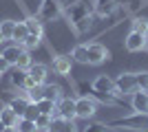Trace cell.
I'll return each instance as SVG.
<instances>
[{
    "instance_id": "6da1fadb",
    "label": "cell",
    "mask_w": 148,
    "mask_h": 132,
    "mask_svg": "<svg viewBox=\"0 0 148 132\" xmlns=\"http://www.w3.org/2000/svg\"><path fill=\"white\" fill-rule=\"evenodd\" d=\"M108 128H119V130H135V132H146L148 130V112H133L130 117H124L108 123Z\"/></svg>"
},
{
    "instance_id": "7a4b0ae2",
    "label": "cell",
    "mask_w": 148,
    "mask_h": 132,
    "mask_svg": "<svg viewBox=\"0 0 148 132\" xmlns=\"http://www.w3.org/2000/svg\"><path fill=\"white\" fill-rule=\"evenodd\" d=\"M97 112V101L88 97V95H82L80 99H75V117L77 119H91Z\"/></svg>"
},
{
    "instance_id": "3957f363",
    "label": "cell",
    "mask_w": 148,
    "mask_h": 132,
    "mask_svg": "<svg viewBox=\"0 0 148 132\" xmlns=\"http://www.w3.org/2000/svg\"><path fill=\"white\" fill-rule=\"evenodd\" d=\"M137 90V82H135V73H122L115 79V93L113 95H133Z\"/></svg>"
},
{
    "instance_id": "277c9868",
    "label": "cell",
    "mask_w": 148,
    "mask_h": 132,
    "mask_svg": "<svg viewBox=\"0 0 148 132\" xmlns=\"http://www.w3.org/2000/svg\"><path fill=\"white\" fill-rule=\"evenodd\" d=\"M86 49H88V64H104L106 60H111V51L104 44L93 42V44H86Z\"/></svg>"
},
{
    "instance_id": "5b68a950",
    "label": "cell",
    "mask_w": 148,
    "mask_h": 132,
    "mask_svg": "<svg viewBox=\"0 0 148 132\" xmlns=\"http://www.w3.org/2000/svg\"><path fill=\"white\" fill-rule=\"evenodd\" d=\"M62 11V2L60 0H44L42 5H40V11H38V18L42 20H56Z\"/></svg>"
},
{
    "instance_id": "8992f818",
    "label": "cell",
    "mask_w": 148,
    "mask_h": 132,
    "mask_svg": "<svg viewBox=\"0 0 148 132\" xmlns=\"http://www.w3.org/2000/svg\"><path fill=\"white\" fill-rule=\"evenodd\" d=\"M56 114H60L62 119H66V121L77 119V117H75V99L73 97H66V95H64L56 106Z\"/></svg>"
},
{
    "instance_id": "52a82bcc",
    "label": "cell",
    "mask_w": 148,
    "mask_h": 132,
    "mask_svg": "<svg viewBox=\"0 0 148 132\" xmlns=\"http://www.w3.org/2000/svg\"><path fill=\"white\" fill-rule=\"evenodd\" d=\"M91 88L95 95H113L115 93V79H111L108 75H99L93 79Z\"/></svg>"
},
{
    "instance_id": "ba28073f",
    "label": "cell",
    "mask_w": 148,
    "mask_h": 132,
    "mask_svg": "<svg viewBox=\"0 0 148 132\" xmlns=\"http://www.w3.org/2000/svg\"><path fill=\"white\" fill-rule=\"evenodd\" d=\"M146 44H148V38L142 35V33H135V31H130L128 35H126V40H124V46H126V51H130V53L144 51Z\"/></svg>"
},
{
    "instance_id": "9c48e42d",
    "label": "cell",
    "mask_w": 148,
    "mask_h": 132,
    "mask_svg": "<svg viewBox=\"0 0 148 132\" xmlns=\"http://www.w3.org/2000/svg\"><path fill=\"white\" fill-rule=\"evenodd\" d=\"M130 106L135 112H148V90H135L130 95Z\"/></svg>"
},
{
    "instance_id": "30bf717a",
    "label": "cell",
    "mask_w": 148,
    "mask_h": 132,
    "mask_svg": "<svg viewBox=\"0 0 148 132\" xmlns=\"http://www.w3.org/2000/svg\"><path fill=\"white\" fill-rule=\"evenodd\" d=\"M71 66H73V57L71 55L53 57V70H56L58 75H69V73H71Z\"/></svg>"
},
{
    "instance_id": "8fae6325",
    "label": "cell",
    "mask_w": 148,
    "mask_h": 132,
    "mask_svg": "<svg viewBox=\"0 0 148 132\" xmlns=\"http://www.w3.org/2000/svg\"><path fill=\"white\" fill-rule=\"evenodd\" d=\"M27 73H29V77L36 84H44V82H47V75H49V68H47L44 64H36V62H33L29 68H27Z\"/></svg>"
},
{
    "instance_id": "7c38bea8",
    "label": "cell",
    "mask_w": 148,
    "mask_h": 132,
    "mask_svg": "<svg viewBox=\"0 0 148 132\" xmlns=\"http://www.w3.org/2000/svg\"><path fill=\"white\" fill-rule=\"evenodd\" d=\"M25 22V26H27V31L31 33V35H38V38H42L44 35V22L38 16H29L27 20H22Z\"/></svg>"
},
{
    "instance_id": "4fadbf2b",
    "label": "cell",
    "mask_w": 148,
    "mask_h": 132,
    "mask_svg": "<svg viewBox=\"0 0 148 132\" xmlns=\"http://www.w3.org/2000/svg\"><path fill=\"white\" fill-rule=\"evenodd\" d=\"M22 51H25V46H22V44H13V46H7L0 55L9 62V66H16V62H18V57H20V53H22Z\"/></svg>"
},
{
    "instance_id": "5bb4252c",
    "label": "cell",
    "mask_w": 148,
    "mask_h": 132,
    "mask_svg": "<svg viewBox=\"0 0 148 132\" xmlns=\"http://www.w3.org/2000/svg\"><path fill=\"white\" fill-rule=\"evenodd\" d=\"M18 114L13 112L11 108L9 106H0V121H2V123H5L7 128H11V126H16V123H18Z\"/></svg>"
},
{
    "instance_id": "9a60e30c",
    "label": "cell",
    "mask_w": 148,
    "mask_h": 132,
    "mask_svg": "<svg viewBox=\"0 0 148 132\" xmlns=\"http://www.w3.org/2000/svg\"><path fill=\"white\" fill-rule=\"evenodd\" d=\"M44 97L58 104V101L64 97V93H62V86H58V84H44Z\"/></svg>"
},
{
    "instance_id": "2e32d148",
    "label": "cell",
    "mask_w": 148,
    "mask_h": 132,
    "mask_svg": "<svg viewBox=\"0 0 148 132\" xmlns=\"http://www.w3.org/2000/svg\"><path fill=\"white\" fill-rule=\"evenodd\" d=\"M9 79H11V86L13 88H22L25 90V82H27V70L25 68H13V73L9 75Z\"/></svg>"
},
{
    "instance_id": "e0dca14e",
    "label": "cell",
    "mask_w": 148,
    "mask_h": 132,
    "mask_svg": "<svg viewBox=\"0 0 148 132\" xmlns=\"http://www.w3.org/2000/svg\"><path fill=\"white\" fill-rule=\"evenodd\" d=\"M71 57H73V62H77V64H88V49H86V44H77V46L71 51Z\"/></svg>"
},
{
    "instance_id": "ac0fdd59",
    "label": "cell",
    "mask_w": 148,
    "mask_h": 132,
    "mask_svg": "<svg viewBox=\"0 0 148 132\" xmlns=\"http://www.w3.org/2000/svg\"><path fill=\"white\" fill-rule=\"evenodd\" d=\"M115 0H97L95 2V13H99V16H111L113 11H115Z\"/></svg>"
},
{
    "instance_id": "d6986e66",
    "label": "cell",
    "mask_w": 148,
    "mask_h": 132,
    "mask_svg": "<svg viewBox=\"0 0 148 132\" xmlns=\"http://www.w3.org/2000/svg\"><path fill=\"white\" fill-rule=\"evenodd\" d=\"M36 106H38V110H40L42 114H51V117H53V114H56V106H58V104H56V101H51V99H47V97H42Z\"/></svg>"
},
{
    "instance_id": "ffe728a7",
    "label": "cell",
    "mask_w": 148,
    "mask_h": 132,
    "mask_svg": "<svg viewBox=\"0 0 148 132\" xmlns=\"http://www.w3.org/2000/svg\"><path fill=\"white\" fill-rule=\"evenodd\" d=\"M130 31L142 33V35L148 38V18H133V22H130Z\"/></svg>"
},
{
    "instance_id": "44dd1931",
    "label": "cell",
    "mask_w": 148,
    "mask_h": 132,
    "mask_svg": "<svg viewBox=\"0 0 148 132\" xmlns=\"http://www.w3.org/2000/svg\"><path fill=\"white\" fill-rule=\"evenodd\" d=\"M27 35H29V31H27L25 22H16V26H13V33H11V40H16V44H22Z\"/></svg>"
},
{
    "instance_id": "7402d4cb",
    "label": "cell",
    "mask_w": 148,
    "mask_h": 132,
    "mask_svg": "<svg viewBox=\"0 0 148 132\" xmlns=\"http://www.w3.org/2000/svg\"><path fill=\"white\" fill-rule=\"evenodd\" d=\"M42 97H44V84H38V86H33V88L27 90V99L33 101V104H38Z\"/></svg>"
},
{
    "instance_id": "603a6c76",
    "label": "cell",
    "mask_w": 148,
    "mask_h": 132,
    "mask_svg": "<svg viewBox=\"0 0 148 132\" xmlns=\"http://www.w3.org/2000/svg\"><path fill=\"white\" fill-rule=\"evenodd\" d=\"M16 130H18V132H38V128H36V121L20 117L18 123H16Z\"/></svg>"
},
{
    "instance_id": "cb8c5ba5",
    "label": "cell",
    "mask_w": 148,
    "mask_h": 132,
    "mask_svg": "<svg viewBox=\"0 0 148 132\" xmlns=\"http://www.w3.org/2000/svg\"><path fill=\"white\" fill-rule=\"evenodd\" d=\"M64 126H66V119H62L60 114H53V117H51V123H49V130H47V132H62V130H64Z\"/></svg>"
},
{
    "instance_id": "d4e9b609",
    "label": "cell",
    "mask_w": 148,
    "mask_h": 132,
    "mask_svg": "<svg viewBox=\"0 0 148 132\" xmlns=\"http://www.w3.org/2000/svg\"><path fill=\"white\" fill-rule=\"evenodd\" d=\"M135 82H137V90H148V70L135 73Z\"/></svg>"
},
{
    "instance_id": "484cf974",
    "label": "cell",
    "mask_w": 148,
    "mask_h": 132,
    "mask_svg": "<svg viewBox=\"0 0 148 132\" xmlns=\"http://www.w3.org/2000/svg\"><path fill=\"white\" fill-rule=\"evenodd\" d=\"M13 26H16V22H13V20H2V22H0V33L5 35V40H11Z\"/></svg>"
},
{
    "instance_id": "4316f807",
    "label": "cell",
    "mask_w": 148,
    "mask_h": 132,
    "mask_svg": "<svg viewBox=\"0 0 148 132\" xmlns=\"http://www.w3.org/2000/svg\"><path fill=\"white\" fill-rule=\"evenodd\" d=\"M31 64H33V62H31V53L25 49L22 53H20V57H18V62H16V66H18V68H25V70H27Z\"/></svg>"
},
{
    "instance_id": "83f0119b",
    "label": "cell",
    "mask_w": 148,
    "mask_h": 132,
    "mask_svg": "<svg viewBox=\"0 0 148 132\" xmlns=\"http://www.w3.org/2000/svg\"><path fill=\"white\" fill-rule=\"evenodd\" d=\"M49 123H51V114H42V112L38 114V119H36V128H38V132H40V130L47 132V130H49Z\"/></svg>"
},
{
    "instance_id": "f1b7e54d",
    "label": "cell",
    "mask_w": 148,
    "mask_h": 132,
    "mask_svg": "<svg viewBox=\"0 0 148 132\" xmlns=\"http://www.w3.org/2000/svg\"><path fill=\"white\" fill-rule=\"evenodd\" d=\"M40 42H42V38H38V35H27L25 38V42H22V46H25L27 51H31V49H38V46H40Z\"/></svg>"
},
{
    "instance_id": "f546056e",
    "label": "cell",
    "mask_w": 148,
    "mask_h": 132,
    "mask_svg": "<svg viewBox=\"0 0 148 132\" xmlns=\"http://www.w3.org/2000/svg\"><path fill=\"white\" fill-rule=\"evenodd\" d=\"M38 114H40V110H38V106L33 104V101H29V106H27V110H25V119H31V121H36L38 119Z\"/></svg>"
},
{
    "instance_id": "4dcf8cb0",
    "label": "cell",
    "mask_w": 148,
    "mask_h": 132,
    "mask_svg": "<svg viewBox=\"0 0 148 132\" xmlns=\"http://www.w3.org/2000/svg\"><path fill=\"white\" fill-rule=\"evenodd\" d=\"M80 132H108V126H106V123H88V126H84Z\"/></svg>"
},
{
    "instance_id": "1f68e13d",
    "label": "cell",
    "mask_w": 148,
    "mask_h": 132,
    "mask_svg": "<svg viewBox=\"0 0 148 132\" xmlns=\"http://www.w3.org/2000/svg\"><path fill=\"white\" fill-rule=\"evenodd\" d=\"M62 132H77V128H75L73 121H66V126H64V130Z\"/></svg>"
},
{
    "instance_id": "d6a6232c",
    "label": "cell",
    "mask_w": 148,
    "mask_h": 132,
    "mask_svg": "<svg viewBox=\"0 0 148 132\" xmlns=\"http://www.w3.org/2000/svg\"><path fill=\"white\" fill-rule=\"evenodd\" d=\"M9 68H11V66H9V62H7L5 57L0 55V70H2V73H5V70H9Z\"/></svg>"
},
{
    "instance_id": "836d02e7",
    "label": "cell",
    "mask_w": 148,
    "mask_h": 132,
    "mask_svg": "<svg viewBox=\"0 0 148 132\" xmlns=\"http://www.w3.org/2000/svg\"><path fill=\"white\" fill-rule=\"evenodd\" d=\"M2 132H18V130H16V126H11V128H5Z\"/></svg>"
},
{
    "instance_id": "e575fe53",
    "label": "cell",
    "mask_w": 148,
    "mask_h": 132,
    "mask_svg": "<svg viewBox=\"0 0 148 132\" xmlns=\"http://www.w3.org/2000/svg\"><path fill=\"white\" fill-rule=\"evenodd\" d=\"M5 128H7V126H5V123H2V121H0V132H2V130H5Z\"/></svg>"
},
{
    "instance_id": "d590c367",
    "label": "cell",
    "mask_w": 148,
    "mask_h": 132,
    "mask_svg": "<svg viewBox=\"0 0 148 132\" xmlns=\"http://www.w3.org/2000/svg\"><path fill=\"white\" fill-rule=\"evenodd\" d=\"M2 42H5V35H2V33H0V44H2Z\"/></svg>"
},
{
    "instance_id": "8d00e7d4",
    "label": "cell",
    "mask_w": 148,
    "mask_h": 132,
    "mask_svg": "<svg viewBox=\"0 0 148 132\" xmlns=\"http://www.w3.org/2000/svg\"><path fill=\"white\" fill-rule=\"evenodd\" d=\"M2 75H5V73H2V70H0V77H2Z\"/></svg>"
},
{
    "instance_id": "74e56055",
    "label": "cell",
    "mask_w": 148,
    "mask_h": 132,
    "mask_svg": "<svg viewBox=\"0 0 148 132\" xmlns=\"http://www.w3.org/2000/svg\"><path fill=\"white\" fill-rule=\"evenodd\" d=\"M146 46H148V44H146Z\"/></svg>"
}]
</instances>
